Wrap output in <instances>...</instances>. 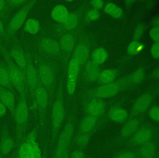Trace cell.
<instances>
[{"instance_id":"obj_1","label":"cell","mask_w":159,"mask_h":158,"mask_svg":"<svg viewBox=\"0 0 159 158\" xmlns=\"http://www.w3.org/2000/svg\"><path fill=\"white\" fill-rule=\"evenodd\" d=\"M2 51L7 61V69L12 85L18 91L20 96L25 94L26 80L25 73L17 65H16L10 55L4 50Z\"/></svg>"},{"instance_id":"obj_2","label":"cell","mask_w":159,"mask_h":158,"mask_svg":"<svg viewBox=\"0 0 159 158\" xmlns=\"http://www.w3.org/2000/svg\"><path fill=\"white\" fill-rule=\"evenodd\" d=\"M29 118V108L26 94L20 96V100L15 111L14 118L15 120L18 134L23 133L25 129Z\"/></svg>"},{"instance_id":"obj_3","label":"cell","mask_w":159,"mask_h":158,"mask_svg":"<svg viewBox=\"0 0 159 158\" xmlns=\"http://www.w3.org/2000/svg\"><path fill=\"white\" fill-rule=\"evenodd\" d=\"M36 1H29L17 12L11 20L8 25L7 34L10 36L14 35L23 26L25 21L30 9L35 4Z\"/></svg>"},{"instance_id":"obj_4","label":"cell","mask_w":159,"mask_h":158,"mask_svg":"<svg viewBox=\"0 0 159 158\" xmlns=\"http://www.w3.org/2000/svg\"><path fill=\"white\" fill-rule=\"evenodd\" d=\"M65 114L64 104L60 98H57L54 102L52 111V125L54 136L57 134L61 127Z\"/></svg>"},{"instance_id":"obj_5","label":"cell","mask_w":159,"mask_h":158,"mask_svg":"<svg viewBox=\"0 0 159 158\" xmlns=\"http://www.w3.org/2000/svg\"><path fill=\"white\" fill-rule=\"evenodd\" d=\"M80 65L74 58L71 59L69 64L67 90L70 95H73L75 93L77 78L80 71Z\"/></svg>"},{"instance_id":"obj_6","label":"cell","mask_w":159,"mask_h":158,"mask_svg":"<svg viewBox=\"0 0 159 158\" xmlns=\"http://www.w3.org/2000/svg\"><path fill=\"white\" fill-rule=\"evenodd\" d=\"M39 81L44 88L52 87L54 81V74L52 68L45 63L40 65L39 72Z\"/></svg>"},{"instance_id":"obj_7","label":"cell","mask_w":159,"mask_h":158,"mask_svg":"<svg viewBox=\"0 0 159 158\" xmlns=\"http://www.w3.org/2000/svg\"><path fill=\"white\" fill-rule=\"evenodd\" d=\"M26 82L31 92L32 96H34L35 89L39 83L38 72L33 66L30 59L27 58V66L25 72Z\"/></svg>"},{"instance_id":"obj_8","label":"cell","mask_w":159,"mask_h":158,"mask_svg":"<svg viewBox=\"0 0 159 158\" xmlns=\"http://www.w3.org/2000/svg\"><path fill=\"white\" fill-rule=\"evenodd\" d=\"M34 97L37 106L41 112L44 113L48 106L49 95L46 89L40 82L35 89Z\"/></svg>"},{"instance_id":"obj_9","label":"cell","mask_w":159,"mask_h":158,"mask_svg":"<svg viewBox=\"0 0 159 158\" xmlns=\"http://www.w3.org/2000/svg\"><path fill=\"white\" fill-rule=\"evenodd\" d=\"M74 132V127L71 122L66 125L59 136L56 149H67Z\"/></svg>"},{"instance_id":"obj_10","label":"cell","mask_w":159,"mask_h":158,"mask_svg":"<svg viewBox=\"0 0 159 158\" xmlns=\"http://www.w3.org/2000/svg\"><path fill=\"white\" fill-rule=\"evenodd\" d=\"M0 102L8 109L13 117L15 111V99L12 91L0 86Z\"/></svg>"},{"instance_id":"obj_11","label":"cell","mask_w":159,"mask_h":158,"mask_svg":"<svg viewBox=\"0 0 159 158\" xmlns=\"http://www.w3.org/2000/svg\"><path fill=\"white\" fill-rule=\"evenodd\" d=\"M120 90L119 84L117 83L111 82L98 87L96 91V94L98 97L107 98L115 95Z\"/></svg>"},{"instance_id":"obj_12","label":"cell","mask_w":159,"mask_h":158,"mask_svg":"<svg viewBox=\"0 0 159 158\" xmlns=\"http://www.w3.org/2000/svg\"><path fill=\"white\" fill-rule=\"evenodd\" d=\"M41 49L47 54L56 55L60 51V45L54 39L44 38L41 40L39 43Z\"/></svg>"},{"instance_id":"obj_13","label":"cell","mask_w":159,"mask_h":158,"mask_svg":"<svg viewBox=\"0 0 159 158\" xmlns=\"http://www.w3.org/2000/svg\"><path fill=\"white\" fill-rule=\"evenodd\" d=\"M106 106L104 102L100 99H93L88 104L87 107V112L89 115L97 117L101 116L105 112Z\"/></svg>"},{"instance_id":"obj_14","label":"cell","mask_w":159,"mask_h":158,"mask_svg":"<svg viewBox=\"0 0 159 158\" xmlns=\"http://www.w3.org/2000/svg\"><path fill=\"white\" fill-rule=\"evenodd\" d=\"M9 55L25 75L27 66V58L24 53L18 48H14L11 50Z\"/></svg>"},{"instance_id":"obj_15","label":"cell","mask_w":159,"mask_h":158,"mask_svg":"<svg viewBox=\"0 0 159 158\" xmlns=\"http://www.w3.org/2000/svg\"><path fill=\"white\" fill-rule=\"evenodd\" d=\"M152 97L149 94H145L139 98L135 102L133 110L137 114L146 111L150 105Z\"/></svg>"},{"instance_id":"obj_16","label":"cell","mask_w":159,"mask_h":158,"mask_svg":"<svg viewBox=\"0 0 159 158\" xmlns=\"http://www.w3.org/2000/svg\"><path fill=\"white\" fill-rule=\"evenodd\" d=\"M152 136V132L149 128H141L137 131L133 137V141L136 145H142L149 142Z\"/></svg>"},{"instance_id":"obj_17","label":"cell","mask_w":159,"mask_h":158,"mask_svg":"<svg viewBox=\"0 0 159 158\" xmlns=\"http://www.w3.org/2000/svg\"><path fill=\"white\" fill-rule=\"evenodd\" d=\"M67 9L63 5H58L54 7L51 14L52 18L58 23H63L69 15Z\"/></svg>"},{"instance_id":"obj_18","label":"cell","mask_w":159,"mask_h":158,"mask_svg":"<svg viewBox=\"0 0 159 158\" xmlns=\"http://www.w3.org/2000/svg\"><path fill=\"white\" fill-rule=\"evenodd\" d=\"M89 49L87 46L81 44L78 46L74 51V59L80 65L83 64L87 61L89 56Z\"/></svg>"},{"instance_id":"obj_19","label":"cell","mask_w":159,"mask_h":158,"mask_svg":"<svg viewBox=\"0 0 159 158\" xmlns=\"http://www.w3.org/2000/svg\"><path fill=\"white\" fill-rule=\"evenodd\" d=\"M4 134L2 138L0 148L3 155H7L11 151L14 146V142L8 134L7 130L4 131Z\"/></svg>"},{"instance_id":"obj_20","label":"cell","mask_w":159,"mask_h":158,"mask_svg":"<svg viewBox=\"0 0 159 158\" xmlns=\"http://www.w3.org/2000/svg\"><path fill=\"white\" fill-rule=\"evenodd\" d=\"M139 125V121L137 119L130 120L122 128L121 135L123 138L130 136L137 131Z\"/></svg>"},{"instance_id":"obj_21","label":"cell","mask_w":159,"mask_h":158,"mask_svg":"<svg viewBox=\"0 0 159 158\" xmlns=\"http://www.w3.org/2000/svg\"><path fill=\"white\" fill-rule=\"evenodd\" d=\"M109 117L111 120L113 122H123L128 117V112L122 108H114L110 112Z\"/></svg>"},{"instance_id":"obj_22","label":"cell","mask_w":159,"mask_h":158,"mask_svg":"<svg viewBox=\"0 0 159 158\" xmlns=\"http://www.w3.org/2000/svg\"><path fill=\"white\" fill-rule=\"evenodd\" d=\"M97 118L88 115L84 117L80 124V129L82 133L89 134L94 128L97 123Z\"/></svg>"},{"instance_id":"obj_23","label":"cell","mask_w":159,"mask_h":158,"mask_svg":"<svg viewBox=\"0 0 159 158\" xmlns=\"http://www.w3.org/2000/svg\"><path fill=\"white\" fill-rule=\"evenodd\" d=\"M85 78L89 81H95L99 76V68L98 65L93 61L89 62L85 67Z\"/></svg>"},{"instance_id":"obj_24","label":"cell","mask_w":159,"mask_h":158,"mask_svg":"<svg viewBox=\"0 0 159 158\" xmlns=\"http://www.w3.org/2000/svg\"><path fill=\"white\" fill-rule=\"evenodd\" d=\"M139 153L142 158H153L156 153V147L154 143L149 141L141 145Z\"/></svg>"},{"instance_id":"obj_25","label":"cell","mask_w":159,"mask_h":158,"mask_svg":"<svg viewBox=\"0 0 159 158\" xmlns=\"http://www.w3.org/2000/svg\"><path fill=\"white\" fill-rule=\"evenodd\" d=\"M0 86L10 91L13 90L7 68L2 65H0Z\"/></svg>"},{"instance_id":"obj_26","label":"cell","mask_w":159,"mask_h":158,"mask_svg":"<svg viewBox=\"0 0 159 158\" xmlns=\"http://www.w3.org/2000/svg\"><path fill=\"white\" fill-rule=\"evenodd\" d=\"M107 57V53L103 48H98L95 49L92 55L93 61L97 65H99L105 62Z\"/></svg>"},{"instance_id":"obj_27","label":"cell","mask_w":159,"mask_h":158,"mask_svg":"<svg viewBox=\"0 0 159 158\" xmlns=\"http://www.w3.org/2000/svg\"><path fill=\"white\" fill-rule=\"evenodd\" d=\"M59 43L61 47L64 50L70 51L75 45V40L71 34H66L61 37Z\"/></svg>"},{"instance_id":"obj_28","label":"cell","mask_w":159,"mask_h":158,"mask_svg":"<svg viewBox=\"0 0 159 158\" xmlns=\"http://www.w3.org/2000/svg\"><path fill=\"white\" fill-rule=\"evenodd\" d=\"M25 31L30 34H37L39 31L40 24L38 20L34 19H30L25 24L24 28Z\"/></svg>"},{"instance_id":"obj_29","label":"cell","mask_w":159,"mask_h":158,"mask_svg":"<svg viewBox=\"0 0 159 158\" xmlns=\"http://www.w3.org/2000/svg\"><path fill=\"white\" fill-rule=\"evenodd\" d=\"M104 10L106 13L114 18H119L123 14L122 9L112 3L106 5Z\"/></svg>"},{"instance_id":"obj_30","label":"cell","mask_w":159,"mask_h":158,"mask_svg":"<svg viewBox=\"0 0 159 158\" xmlns=\"http://www.w3.org/2000/svg\"><path fill=\"white\" fill-rule=\"evenodd\" d=\"M116 77V72L114 70L108 69L102 71L99 74V81L102 83L107 84L113 81Z\"/></svg>"},{"instance_id":"obj_31","label":"cell","mask_w":159,"mask_h":158,"mask_svg":"<svg viewBox=\"0 0 159 158\" xmlns=\"http://www.w3.org/2000/svg\"><path fill=\"white\" fill-rule=\"evenodd\" d=\"M20 158H34L32 147L26 141L21 145L19 151Z\"/></svg>"},{"instance_id":"obj_32","label":"cell","mask_w":159,"mask_h":158,"mask_svg":"<svg viewBox=\"0 0 159 158\" xmlns=\"http://www.w3.org/2000/svg\"><path fill=\"white\" fill-rule=\"evenodd\" d=\"M78 18L75 14H69L67 18L64 23V27L66 29L71 30L76 28L78 25Z\"/></svg>"},{"instance_id":"obj_33","label":"cell","mask_w":159,"mask_h":158,"mask_svg":"<svg viewBox=\"0 0 159 158\" xmlns=\"http://www.w3.org/2000/svg\"><path fill=\"white\" fill-rule=\"evenodd\" d=\"M145 76L144 70L142 68L138 69L136 71L131 77V80L134 84H139L143 81Z\"/></svg>"},{"instance_id":"obj_34","label":"cell","mask_w":159,"mask_h":158,"mask_svg":"<svg viewBox=\"0 0 159 158\" xmlns=\"http://www.w3.org/2000/svg\"><path fill=\"white\" fill-rule=\"evenodd\" d=\"M142 46L140 43L137 41H134L131 42L128 46L127 52L129 55H134L139 52Z\"/></svg>"},{"instance_id":"obj_35","label":"cell","mask_w":159,"mask_h":158,"mask_svg":"<svg viewBox=\"0 0 159 158\" xmlns=\"http://www.w3.org/2000/svg\"><path fill=\"white\" fill-rule=\"evenodd\" d=\"M90 136L89 134L82 133L77 138V143L80 147L86 146L90 141Z\"/></svg>"},{"instance_id":"obj_36","label":"cell","mask_w":159,"mask_h":158,"mask_svg":"<svg viewBox=\"0 0 159 158\" xmlns=\"http://www.w3.org/2000/svg\"><path fill=\"white\" fill-rule=\"evenodd\" d=\"M149 116L151 120L158 122L159 121V108L158 106L152 107L149 112Z\"/></svg>"},{"instance_id":"obj_37","label":"cell","mask_w":159,"mask_h":158,"mask_svg":"<svg viewBox=\"0 0 159 158\" xmlns=\"http://www.w3.org/2000/svg\"><path fill=\"white\" fill-rule=\"evenodd\" d=\"M99 15L98 11L96 9H92L88 11L86 14V18L89 21H94L99 18Z\"/></svg>"},{"instance_id":"obj_38","label":"cell","mask_w":159,"mask_h":158,"mask_svg":"<svg viewBox=\"0 0 159 158\" xmlns=\"http://www.w3.org/2000/svg\"><path fill=\"white\" fill-rule=\"evenodd\" d=\"M149 35L151 39L155 42H159V27H154L150 31Z\"/></svg>"},{"instance_id":"obj_39","label":"cell","mask_w":159,"mask_h":158,"mask_svg":"<svg viewBox=\"0 0 159 158\" xmlns=\"http://www.w3.org/2000/svg\"><path fill=\"white\" fill-rule=\"evenodd\" d=\"M55 158H69L67 149H56Z\"/></svg>"},{"instance_id":"obj_40","label":"cell","mask_w":159,"mask_h":158,"mask_svg":"<svg viewBox=\"0 0 159 158\" xmlns=\"http://www.w3.org/2000/svg\"><path fill=\"white\" fill-rule=\"evenodd\" d=\"M145 30V26L143 24H139L135 31L134 33V39L135 41L138 40L143 34Z\"/></svg>"},{"instance_id":"obj_41","label":"cell","mask_w":159,"mask_h":158,"mask_svg":"<svg viewBox=\"0 0 159 158\" xmlns=\"http://www.w3.org/2000/svg\"><path fill=\"white\" fill-rule=\"evenodd\" d=\"M151 55L153 58L158 59L159 58V42H155L152 46L151 49Z\"/></svg>"},{"instance_id":"obj_42","label":"cell","mask_w":159,"mask_h":158,"mask_svg":"<svg viewBox=\"0 0 159 158\" xmlns=\"http://www.w3.org/2000/svg\"><path fill=\"white\" fill-rule=\"evenodd\" d=\"M91 4L96 10L101 9L103 7L104 3L101 0H93L91 2Z\"/></svg>"},{"instance_id":"obj_43","label":"cell","mask_w":159,"mask_h":158,"mask_svg":"<svg viewBox=\"0 0 159 158\" xmlns=\"http://www.w3.org/2000/svg\"><path fill=\"white\" fill-rule=\"evenodd\" d=\"M26 2L25 0H11L8 1V3L10 7H17L25 3Z\"/></svg>"},{"instance_id":"obj_44","label":"cell","mask_w":159,"mask_h":158,"mask_svg":"<svg viewBox=\"0 0 159 158\" xmlns=\"http://www.w3.org/2000/svg\"><path fill=\"white\" fill-rule=\"evenodd\" d=\"M117 158H135V155L131 151H125L120 154Z\"/></svg>"},{"instance_id":"obj_45","label":"cell","mask_w":159,"mask_h":158,"mask_svg":"<svg viewBox=\"0 0 159 158\" xmlns=\"http://www.w3.org/2000/svg\"><path fill=\"white\" fill-rule=\"evenodd\" d=\"M71 158H84V154L81 150L74 151L71 154Z\"/></svg>"},{"instance_id":"obj_46","label":"cell","mask_w":159,"mask_h":158,"mask_svg":"<svg viewBox=\"0 0 159 158\" xmlns=\"http://www.w3.org/2000/svg\"><path fill=\"white\" fill-rule=\"evenodd\" d=\"M7 108L2 102H0V118L3 117L6 114Z\"/></svg>"},{"instance_id":"obj_47","label":"cell","mask_w":159,"mask_h":158,"mask_svg":"<svg viewBox=\"0 0 159 158\" xmlns=\"http://www.w3.org/2000/svg\"><path fill=\"white\" fill-rule=\"evenodd\" d=\"M7 2L3 0H0V13H2L6 8Z\"/></svg>"},{"instance_id":"obj_48","label":"cell","mask_w":159,"mask_h":158,"mask_svg":"<svg viewBox=\"0 0 159 158\" xmlns=\"http://www.w3.org/2000/svg\"><path fill=\"white\" fill-rule=\"evenodd\" d=\"M4 34V29L3 23L0 19V36H3Z\"/></svg>"},{"instance_id":"obj_49","label":"cell","mask_w":159,"mask_h":158,"mask_svg":"<svg viewBox=\"0 0 159 158\" xmlns=\"http://www.w3.org/2000/svg\"><path fill=\"white\" fill-rule=\"evenodd\" d=\"M153 25L155 26V27H159L158 25H159V18L158 17L156 18H155V19L153 20Z\"/></svg>"},{"instance_id":"obj_50","label":"cell","mask_w":159,"mask_h":158,"mask_svg":"<svg viewBox=\"0 0 159 158\" xmlns=\"http://www.w3.org/2000/svg\"><path fill=\"white\" fill-rule=\"evenodd\" d=\"M154 76H155V78H158L159 76V71L157 69V71H155V72H154Z\"/></svg>"},{"instance_id":"obj_51","label":"cell","mask_w":159,"mask_h":158,"mask_svg":"<svg viewBox=\"0 0 159 158\" xmlns=\"http://www.w3.org/2000/svg\"><path fill=\"white\" fill-rule=\"evenodd\" d=\"M126 4H127L128 3V5L129 6V5H131V3H133V1H126Z\"/></svg>"},{"instance_id":"obj_52","label":"cell","mask_w":159,"mask_h":158,"mask_svg":"<svg viewBox=\"0 0 159 158\" xmlns=\"http://www.w3.org/2000/svg\"><path fill=\"white\" fill-rule=\"evenodd\" d=\"M19 158V157H17V158Z\"/></svg>"},{"instance_id":"obj_53","label":"cell","mask_w":159,"mask_h":158,"mask_svg":"<svg viewBox=\"0 0 159 158\" xmlns=\"http://www.w3.org/2000/svg\"></svg>"}]
</instances>
